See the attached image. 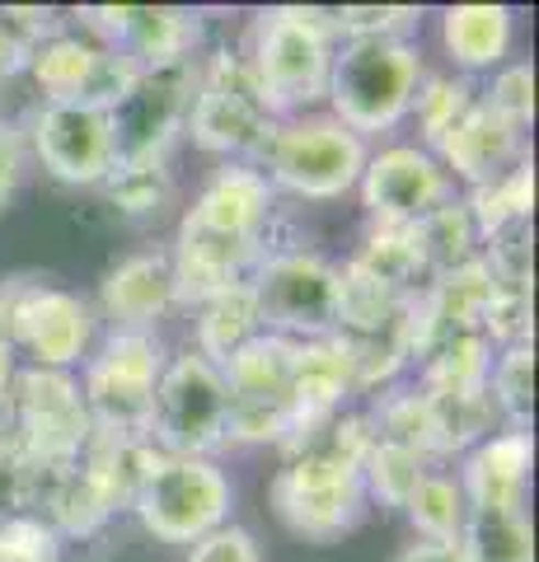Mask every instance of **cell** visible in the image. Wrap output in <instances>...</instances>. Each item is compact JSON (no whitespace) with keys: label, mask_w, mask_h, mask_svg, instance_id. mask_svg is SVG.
Instances as JSON below:
<instances>
[{"label":"cell","mask_w":539,"mask_h":562,"mask_svg":"<svg viewBox=\"0 0 539 562\" xmlns=\"http://www.w3.org/2000/svg\"><path fill=\"white\" fill-rule=\"evenodd\" d=\"M183 225L202 235L254 244V249H277V192L263 179V169L249 160H225L212 179L202 183L193 206L183 211Z\"/></svg>","instance_id":"2e32d148"},{"label":"cell","mask_w":539,"mask_h":562,"mask_svg":"<svg viewBox=\"0 0 539 562\" xmlns=\"http://www.w3.org/2000/svg\"><path fill=\"white\" fill-rule=\"evenodd\" d=\"M394 562H469L460 543H431V539H413L394 553Z\"/></svg>","instance_id":"d590c367"},{"label":"cell","mask_w":539,"mask_h":562,"mask_svg":"<svg viewBox=\"0 0 539 562\" xmlns=\"http://www.w3.org/2000/svg\"><path fill=\"white\" fill-rule=\"evenodd\" d=\"M165 361L169 351L160 333H132V328L99 333L90 357L76 371L90 427L99 436H142L146 441V417Z\"/></svg>","instance_id":"8992f818"},{"label":"cell","mask_w":539,"mask_h":562,"mask_svg":"<svg viewBox=\"0 0 539 562\" xmlns=\"http://www.w3.org/2000/svg\"><path fill=\"white\" fill-rule=\"evenodd\" d=\"M404 516H408V525H413V539L456 543L460 530H464V516H469V502H464V487H460V479H456V469L427 464V473H423V479H417V487L408 492Z\"/></svg>","instance_id":"d4e9b609"},{"label":"cell","mask_w":539,"mask_h":562,"mask_svg":"<svg viewBox=\"0 0 539 562\" xmlns=\"http://www.w3.org/2000/svg\"><path fill=\"white\" fill-rule=\"evenodd\" d=\"M371 146L357 132H347L338 117L324 109L277 117L268 140L258 146L254 165L263 169L277 198H301V202H338L357 192V179L367 169Z\"/></svg>","instance_id":"277c9868"},{"label":"cell","mask_w":539,"mask_h":562,"mask_svg":"<svg viewBox=\"0 0 539 562\" xmlns=\"http://www.w3.org/2000/svg\"><path fill=\"white\" fill-rule=\"evenodd\" d=\"M357 198L367 206L371 225L385 231H413L431 211L456 198V183L441 160L417 140H390L367 155V169L357 179Z\"/></svg>","instance_id":"4fadbf2b"},{"label":"cell","mask_w":539,"mask_h":562,"mask_svg":"<svg viewBox=\"0 0 539 562\" xmlns=\"http://www.w3.org/2000/svg\"><path fill=\"white\" fill-rule=\"evenodd\" d=\"M357 394V366L352 351L338 338H315V342H295V361H291V436L319 427V422L347 413V398Z\"/></svg>","instance_id":"ac0fdd59"},{"label":"cell","mask_w":539,"mask_h":562,"mask_svg":"<svg viewBox=\"0 0 539 562\" xmlns=\"http://www.w3.org/2000/svg\"><path fill=\"white\" fill-rule=\"evenodd\" d=\"M334 43L343 38H413L423 24V10L413 5H347V10H319Z\"/></svg>","instance_id":"4dcf8cb0"},{"label":"cell","mask_w":539,"mask_h":562,"mask_svg":"<svg viewBox=\"0 0 539 562\" xmlns=\"http://www.w3.org/2000/svg\"><path fill=\"white\" fill-rule=\"evenodd\" d=\"M183 562H263V549H258L254 530L225 520V525H216L212 535H202V539L188 543Z\"/></svg>","instance_id":"836d02e7"},{"label":"cell","mask_w":539,"mask_h":562,"mask_svg":"<svg viewBox=\"0 0 539 562\" xmlns=\"http://www.w3.org/2000/svg\"><path fill=\"white\" fill-rule=\"evenodd\" d=\"M431 155H437L441 169L450 173V183H464V188H479V183L497 179V173L516 169L520 160H530L526 132L502 122L493 109H483L479 99H474V109L431 146Z\"/></svg>","instance_id":"d6986e66"},{"label":"cell","mask_w":539,"mask_h":562,"mask_svg":"<svg viewBox=\"0 0 539 562\" xmlns=\"http://www.w3.org/2000/svg\"><path fill=\"white\" fill-rule=\"evenodd\" d=\"M5 338L29 371H80L99 338V314L85 295L57 281H14Z\"/></svg>","instance_id":"8fae6325"},{"label":"cell","mask_w":539,"mask_h":562,"mask_svg":"<svg viewBox=\"0 0 539 562\" xmlns=\"http://www.w3.org/2000/svg\"><path fill=\"white\" fill-rule=\"evenodd\" d=\"M516 14L507 5H450L441 10V52L456 66V76H493L512 61Z\"/></svg>","instance_id":"44dd1931"},{"label":"cell","mask_w":539,"mask_h":562,"mask_svg":"<svg viewBox=\"0 0 539 562\" xmlns=\"http://www.w3.org/2000/svg\"><path fill=\"white\" fill-rule=\"evenodd\" d=\"M334 33L315 5H277L254 14L239 57L249 61L258 90L277 117L310 113L324 103L328 66H334Z\"/></svg>","instance_id":"3957f363"},{"label":"cell","mask_w":539,"mask_h":562,"mask_svg":"<svg viewBox=\"0 0 539 562\" xmlns=\"http://www.w3.org/2000/svg\"><path fill=\"white\" fill-rule=\"evenodd\" d=\"M535 469V436L520 427H497L460 454L456 479L469 506H516L526 512Z\"/></svg>","instance_id":"ffe728a7"},{"label":"cell","mask_w":539,"mask_h":562,"mask_svg":"<svg viewBox=\"0 0 539 562\" xmlns=\"http://www.w3.org/2000/svg\"><path fill=\"white\" fill-rule=\"evenodd\" d=\"M423 76L427 61L417 38H343L328 66L324 113L361 140L390 136L408 122Z\"/></svg>","instance_id":"7a4b0ae2"},{"label":"cell","mask_w":539,"mask_h":562,"mask_svg":"<svg viewBox=\"0 0 539 562\" xmlns=\"http://www.w3.org/2000/svg\"><path fill=\"white\" fill-rule=\"evenodd\" d=\"M483 390H489V403H493L502 427L530 431V422H535V342L497 347Z\"/></svg>","instance_id":"4316f807"},{"label":"cell","mask_w":539,"mask_h":562,"mask_svg":"<svg viewBox=\"0 0 539 562\" xmlns=\"http://www.w3.org/2000/svg\"><path fill=\"white\" fill-rule=\"evenodd\" d=\"M530 206H535V165L530 160H520L516 169L464 192V211L479 231V244L512 231V225H530Z\"/></svg>","instance_id":"484cf974"},{"label":"cell","mask_w":539,"mask_h":562,"mask_svg":"<svg viewBox=\"0 0 539 562\" xmlns=\"http://www.w3.org/2000/svg\"><path fill=\"white\" fill-rule=\"evenodd\" d=\"M14 66H24V57H20V47L5 38V29H0V76H5V70H14Z\"/></svg>","instance_id":"8d00e7d4"},{"label":"cell","mask_w":539,"mask_h":562,"mask_svg":"<svg viewBox=\"0 0 539 562\" xmlns=\"http://www.w3.org/2000/svg\"><path fill=\"white\" fill-rule=\"evenodd\" d=\"M277 113L268 109L263 90H258L249 61L231 47H216L198 57V90L188 103V122L183 136L193 140L198 150L216 155V160H249L258 146L268 140Z\"/></svg>","instance_id":"52a82bcc"},{"label":"cell","mask_w":539,"mask_h":562,"mask_svg":"<svg viewBox=\"0 0 539 562\" xmlns=\"http://www.w3.org/2000/svg\"><path fill=\"white\" fill-rule=\"evenodd\" d=\"M61 535L43 516L10 512L0 516V562H61Z\"/></svg>","instance_id":"d6a6232c"},{"label":"cell","mask_w":539,"mask_h":562,"mask_svg":"<svg viewBox=\"0 0 539 562\" xmlns=\"http://www.w3.org/2000/svg\"><path fill=\"white\" fill-rule=\"evenodd\" d=\"M258 333H263V324H258L254 291H249V281H239V286L216 291V295H206L202 305H193V342L188 347L202 351L206 361L225 366L249 338H258Z\"/></svg>","instance_id":"7402d4cb"},{"label":"cell","mask_w":539,"mask_h":562,"mask_svg":"<svg viewBox=\"0 0 539 562\" xmlns=\"http://www.w3.org/2000/svg\"><path fill=\"white\" fill-rule=\"evenodd\" d=\"M146 446L160 454H212L231 446V390L216 361L183 347L155 380Z\"/></svg>","instance_id":"ba28073f"},{"label":"cell","mask_w":539,"mask_h":562,"mask_svg":"<svg viewBox=\"0 0 539 562\" xmlns=\"http://www.w3.org/2000/svg\"><path fill=\"white\" fill-rule=\"evenodd\" d=\"M235 483L212 454H150L127 512L160 543H193L231 520Z\"/></svg>","instance_id":"5b68a950"},{"label":"cell","mask_w":539,"mask_h":562,"mask_svg":"<svg viewBox=\"0 0 539 562\" xmlns=\"http://www.w3.org/2000/svg\"><path fill=\"white\" fill-rule=\"evenodd\" d=\"M371 441L367 413H338L282 446L287 464L268 487L277 520L310 543H338L352 535L371 506L361 487V460Z\"/></svg>","instance_id":"6da1fadb"},{"label":"cell","mask_w":539,"mask_h":562,"mask_svg":"<svg viewBox=\"0 0 539 562\" xmlns=\"http://www.w3.org/2000/svg\"><path fill=\"white\" fill-rule=\"evenodd\" d=\"M413 231H417V244H423V258H427V272H431V277L464 268V262H474L479 249H483L460 192H456V198H450L446 206L431 211L423 225H413Z\"/></svg>","instance_id":"83f0119b"},{"label":"cell","mask_w":539,"mask_h":562,"mask_svg":"<svg viewBox=\"0 0 539 562\" xmlns=\"http://www.w3.org/2000/svg\"><path fill=\"white\" fill-rule=\"evenodd\" d=\"M24 146L38 155L52 179L71 188H99L117 160L109 113L85 103H43L24 122Z\"/></svg>","instance_id":"5bb4252c"},{"label":"cell","mask_w":539,"mask_h":562,"mask_svg":"<svg viewBox=\"0 0 539 562\" xmlns=\"http://www.w3.org/2000/svg\"><path fill=\"white\" fill-rule=\"evenodd\" d=\"M427 454H417L408 446H394V441H371L367 460H361V487H367V502L380 506H398L404 512L408 492L417 487V479L427 473Z\"/></svg>","instance_id":"f546056e"},{"label":"cell","mask_w":539,"mask_h":562,"mask_svg":"<svg viewBox=\"0 0 539 562\" xmlns=\"http://www.w3.org/2000/svg\"><path fill=\"white\" fill-rule=\"evenodd\" d=\"M193 90H198V57L136 70L123 99L109 109L117 160H169V146L183 136Z\"/></svg>","instance_id":"7c38bea8"},{"label":"cell","mask_w":539,"mask_h":562,"mask_svg":"<svg viewBox=\"0 0 539 562\" xmlns=\"http://www.w3.org/2000/svg\"><path fill=\"white\" fill-rule=\"evenodd\" d=\"M456 543L469 562H535L530 512L516 506H469Z\"/></svg>","instance_id":"603a6c76"},{"label":"cell","mask_w":539,"mask_h":562,"mask_svg":"<svg viewBox=\"0 0 539 562\" xmlns=\"http://www.w3.org/2000/svg\"><path fill=\"white\" fill-rule=\"evenodd\" d=\"M80 24L136 70L202 57V14L179 5H94Z\"/></svg>","instance_id":"9a60e30c"},{"label":"cell","mask_w":539,"mask_h":562,"mask_svg":"<svg viewBox=\"0 0 539 562\" xmlns=\"http://www.w3.org/2000/svg\"><path fill=\"white\" fill-rule=\"evenodd\" d=\"M20 179H24V132L0 122V206L14 198Z\"/></svg>","instance_id":"e575fe53"},{"label":"cell","mask_w":539,"mask_h":562,"mask_svg":"<svg viewBox=\"0 0 539 562\" xmlns=\"http://www.w3.org/2000/svg\"><path fill=\"white\" fill-rule=\"evenodd\" d=\"M258 324L287 342H315L338 333V262L305 249L277 244L249 277Z\"/></svg>","instance_id":"9c48e42d"},{"label":"cell","mask_w":539,"mask_h":562,"mask_svg":"<svg viewBox=\"0 0 539 562\" xmlns=\"http://www.w3.org/2000/svg\"><path fill=\"white\" fill-rule=\"evenodd\" d=\"M474 99H479L474 80L456 76V70H441V76L427 70L423 85H417V94H413V109H408V117L417 122V146H427V150L437 146V140L474 109Z\"/></svg>","instance_id":"f1b7e54d"},{"label":"cell","mask_w":539,"mask_h":562,"mask_svg":"<svg viewBox=\"0 0 539 562\" xmlns=\"http://www.w3.org/2000/svg\"><path fill=\"white\" fill-rule=\"evenodd\" d=\"M479 103L493 109L502 122H512L516 132H530V122H535V66L530 61L497 66L493 76L479 85Z\"/></svg>","instance_id":"1f68e13d"},{"label":"cell","mask_w":539,"mask_h":562,"mask_svg":"<svg viewBox=\"0 0 539 562\" xmlns=\"http://www.w3.org/2000/svg\"><path fill=\"white\" fill-rule=\"evenodd\" d=\"M99 192L109 198V206L127 221H155L165 216L179 198V179H173L169 160H117L109 169V179L99 183Z\"/></svg>","instance_id":"cb8c5ba5"},{"label":"cell","mask_w":539,"mask_h":562,"mask_svg":"<svg viewBox=\"0 0 539 562\" xmlns=\"http://www.w3.org/2000/svg\"><path fill=\"white\" fill-rule=\"evenodd\" d=\"M169 310H179V286H173L169 249H142L117 258L99 281L94 314L109 328H132V333H155V324Z\"/></svg>","instance_id":"e0dca14e"},{"label":"cell","mask_w":539,"mask_h":562,"mask_svg":"<svg viewBox=\"0 0 539 562\" xmlns=\"http://www.w3.org/2000/svg\"><path fill=\"white\" fill-rule=\"evenodd\" d=\"M10 450L38 469H71L90 446V413H85L76 371H20L5 398Z\"/></svg>","instance_id":"30bf717a"}]
</instances>
